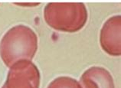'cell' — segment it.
Masks as SVG:
<instances>
[{
  "instance_id": "obj_1",
  "label": "cell",
  "mask_w": 121,
  "mask_h": 88,
  "mask_svg": "<svg viewBox=\"0 0 121 88\" xmlns=\"http://www.w3.org/2000/svg\"><path fill=\"white\" fill-rule=\"evenodd\" d=\"M38 50V37L28 26L19 25L6 32L0 42V56L8 67L20 61H31Z\"/></svg>"
},
{
  "instance_id": "obj_2",
  "label": "cell",
  "mask_w": 121,
  "mask_h": 88,
  "mask_svg": "<svg viewBox=\"0 0 121 88\" xmlns=\"http://www.w3.org/2000/svg\"><path fill=\"white\" fill-rule=\"evenodd\" d=\"M45 22L55 30L64 32H76L87 21V8L83 3L52 2L44 9Z\"/></svg>"
},
{
  "instance_id": "obj_3",
  "label": "cell",
  "mask_w": 121,
  "mask_h": 88,
  "mask_svg": "<svg viewBox=\"0 0 121 88\" xmlns=\"http://www.w3.org/2000/svg\"><path fill=\"white\" fill-rule=\"evenodd\" d=\"M9 68L2 88H39V71L31 61H20Z\"/></svg>"
},
{
  "instance_id": "obj_4",
  "label": "cell",
  "mask_w": 121,
  "mask_h": 88,
  "mask_svg": "<svg viewBox=\"0 0 121 88\" xmlns=\"http://www.w3.org/2000/svg\"><path fill=\"white\" fill-rule=\"evenodd\" d=\"M121 17L115 15L104 24L100 31V43L102 49L111 56L121 54Z\"/></svg>"
},
{
  "instance_id": "obj_5",
  "label": "cell",
  "mask_w": 121,
  "mask_h": 88,
  "mask_svg": "<svg viewBox=\"0 0 121 88\" xmlns=\"http://www.w3.org/2000/svg\"><path fill=\"white\" fill-rule=\"evenodd\" d=\"M82 88H114L113 77L107 69L92 67L84 72L81 77Z\"/></svg>"
},
{
  "instance_id": "obj_6",
  "label": "cell",
  "mask_w": 121,
  "mask_h": 88,
  "mask_svg": "<svg viewBox=\"0 0 121 88\" xmlns=\"http://www.w3.org/2000/svg\"><path fill=\"white\" fill-rule=\"evenodd\" d=\"M47 88H82L78 80L69 77H59L49 84Z\"/></svg>"
}]
</instances>
